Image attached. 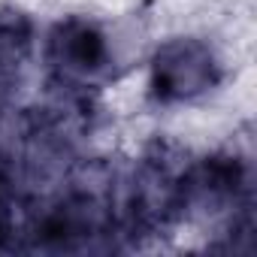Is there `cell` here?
I'll use <instances>...</instances> for the list:
<instances>
[{
  "mask_svg": "<svg viewBox=\"0 0 257 257\" xmlns=\"http://www.w3.org/2000/svg\"><path fill=\"white\" fill-rule=\"evenodd\" d=\"M215 82L212 52L200 43H173L155 58V91L164 100H182Z\"/></svg>",
  "mask_w": 257,
  "mask_h": 257,
  "instance_id": "obj_1",
  "label": "cell"
},
{
  "mask_svg": "<svg viewBox=\"0 0 257 257\" xmlns=\"http://www.w3.org/2000/svg\"><path fill=\"white\" fill-rule=\"evenodd\" d=\"M52 61L67 79H88L106 61V43L88 22H64L52 34Z\"/></svg>",
  "mask_w": 257,
  "mask_h": 257,
  "instance_id": "obj_2",
  "label": "cell"
}]
</instances>
